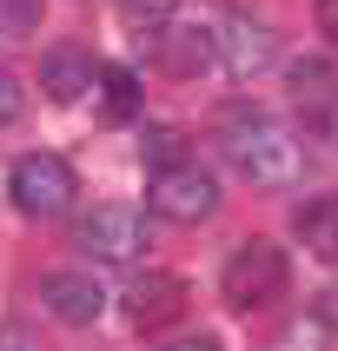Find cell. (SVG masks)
Wrapping results in <instances>:
<instances>
[{
    "instance_id": "obj_1",
    "label": "cell",
    "mask_w": 338,
    "mask_h": 351,
    "mask_svg": "<svg viewBox=\"0 0 338 351\" xmlns=\"http://www.w3.org/2000/svg\"><path fill=\"white\" fill-rule=\"evenodd\" d=\"M219 153L232 173H245L252 186H285L305 166V146L292 139V126H278L258 106H226L219 113Z\"/></svg>"
},
{
    "instance_id": "obj_2",
    "label": "cell",
    "mask_w": 338,
    "mask_h": 351,
    "mask_svg": "<svg viewBox=\"0 0 338 351\" xmlns=\"http://www.w3.org/2000/svg\"><path fill=\"white\" fill-rule=\"evenodd\" d=\"M285 285H292V265H285V252H278L272 239H245L226 258V272H219V298L232 312H265Z\"/></svg>"
},
{
    "instance_id": "obj_3",
    "label": "cell",
    "mask_w": 338,
    "mask_h": 351,
    "mask_svg": "<svg viewBox=\"0 0 338 351\" xmlns=\"http://www.w3.org/2000/svg\"><path fill=\"white\" fill-rule=\"evenodd\" d=\"M146 213L139 206H126V199H106V206H93V213H80L73 239H80V252H93L106 258V265H133L139 252H146Z\"/></svg>"
},
{
    "instance_id": "obj_4",
    "label": "cell",
    "mask_w": 338,
    "mask_h": 351,
    "mask_svg": "<svg viewBox=\"0 0 338 351\" xmlns=\"http://www.w3.org/2000/svg\"><path fill=\"white\" fill-rule=\"evenodd\" d=\"M213 53H219L226 73L258 80V73H272V66H278V34L258 14H245V7H226L219 27H213Z\"/></svg>"
},
{
    "instance_id": "obj_5",
    "label": "cell",
    "mask_w": 338,
    "mask_h": 351,
    "mask_svg": "<svg viewBox=\"0 0 338 351\" xmlns=\"http://www.w3.org/2000/svg\"><path fill=\"white\" fill-rule=\"evenodd\" d=\"M139 213L166 219V226H199V219L219 213V179L199 173L193 159L186 166H173V173H153V186H146V206Z\"/></svg>"
},
{
    "instance_id": "obj_6",
    "label": "cell",
    "mask_w": 338,
    "mask_h": 351,
    "mask_svg": "<svg viewBox=\"0 0 338 351\" xmlns=\"http://www.w3.org/2000/svg\"><path fill=\"white\" fill-rule=\"evenodd\" d=\"M7 193H14V206L27 219H60L67 206H73L80 179H73V166H67L60 153H27L14 166V179H7Z\"/></svg>"
},
{
    "instance_id": "obj_7",
    "label": "cell",
    "mask_w": 338,
    "mask_h": 351,
    "mask_svg": "<svg viewBox=\"0 0 338 351\" xmlns=\"http://www.w3.org/2000/svg\"><path fill=\"white\" fill-rule=\"evenodd\" d=\"M186 312V278L179 272H139L126 285V318H133L139 332H159V325H173Z\"/></svg>"
},
{
    "instance_id": "obj_8",
    "label": "cell",
    "mask_w": 338,
    "mask_h": 351,
    "mask_svg": "<svg viewBox=\"0 0 338 351\" xmlns=\"http://www.w3.org/2000/svg\"><path fill=\"white\" fill-rule=\"evenodd\" d=\"M40 305L60 318V325H93L106 312V292H99L93 272H47L40 278Z\"/></svg>"
},
{
    "instance_id": "obj_9",
    "label": "cell",
    "mask_w": 338,
    "mask_h": 351,
    "mask_svg": "<svg viewBox=\"0 0 338 351\" xmlns=\"http://www.w3.org/2000/svg\"><path fill=\"white\" fill-rule=\"evenodd\" d=\"M93 80H99V60L86 53V47H53V53L40 60V93L53 99V106H73V99L93 93Z\"/></svg>"
},
{
    "instance_id": "obj_10",
    "label": "cell",
    "mask_w": 338,
    "mask_h": 351,
    "mask_svg": "<svg viewBox=\"0 0 338 351\" xmlns=\"http://www.w3.org/2000/svg\"><path fill=\"white\" fill-rule=\"evenodd\" d=\"M153 60L166 66L173 80H193V73H213L219 66V53H213V27H159V47H153Z\"/></svg>"
},
{
    "instance_id": "obj_11",
    "label": "cell",
    "mask_w": 338,
    "mask_h": 351,
    "mask_svg": "<svg viewBox=\"0 0 338 351\" xmlns=\"http://www.w3.org/2000/svg\"><path fill=\"white\" fill-rule=\"evenodd\" d=\"M292 232H298V245H305L312 258L338 265V193L305 199V206H298V219H292Z\"/></svg>"
},
{
    "instance_id": "obj_12",
    "label": "cell",
    "mask_w": 338,
    "mask_h": 351,
    "mask_svg": "<svg viewBox=\"0 0 338 351\" xmlns=\"http://www.w3.org/2000/svg\"><path fill=\"white\" fill-rule=\"evenodd\" d=\"M292 99L305 106V119H318L325 126V113H338V80L325 60H298L292 66Z\"/></svg>"
},
{
    "instance_id": "obj_13",
    "label": "cell",
    "mask_w": 338,
    "mask_h": 351,
    "mask_svg": "<svg viewBox=\"0 0 338 351\" xmlns=\"http://www.w3.org/2000/svg\"><path fill=\"white\" fill-rule=\"evenodd\" d=\"M99 93H106V119H139V80H133V66H99V80H93Z\"/></svg>"
},
{
    "instance_id": "obj_14",
    "label": "cell",
    "mask_w": 338,
    "mask_h": 351,
    "mask_svg": "<svg viewBox=\"0 0 338 351\" xmlns=\"http://www.w3.org/2000/svg\"><path fill=\"white\" fill-rule=\"evenodd\" d=\"M139 159H146V173H173V166H186V133H173V126H146Z\"/></svg>"
},
{
    "instance_id": "obj_15",
    "label": "cell",
    "mask_w": 338,
    "mask_h": 351,
    "mask_svg": "<svg viewBox=\"0 0 338 351\" xmlns=\"http://www.w3.org/2000/svg\"><path fill=\"white\" fill-rule=\"evenodd\" d=\"M40 27V0H0V40H27Z\"/></svg>"
},
{
    "instance_id": "obj_16",
    "label": "cell",
    "mask_w": 338,
    "mask_h": 351,
    "mask_svg": "<svg viewBox=\"0 0 338 351\" xmlns=\"http://www.w3.org/2000/svg\"><path fill=\"white\" fill-rule=\"evenodd\" d=\"M272 351H325V332H318L312 318H298V325H285V338Z\"/></svg>"
},
{
    "instance_id": "obj_17",
    "label": "cell",
    "mask_w": 338,
    "mask_h": 351,
    "mask_svg": "<svg viewBox=\"0 0 338 351\" xmlns=\"http://www.w3.org/2000/svg\"><path fill=\"white\" fill-rule=\"evenodd\" d=\"M119 14H133V20H146V27H166V20L179 14V0H119Z\"/></svg>"
},
{
    "instance_id": "obj_18",
    "label": "cell",
    "mask_w": 338,
    "mask_h": 351,
    "mask_svg": "<svg viewBox=\"0 0 338 351\" xmlns=\"http://www.w3.org/2000/svg\"><path fill=\"white\" fill-rule=\"evenodd\" d=\"M20 106H27V93H20V80L0 66V126H14V119H20Z\"/></svg>"
},
{
    "instance_id": "obj_19",
    "label": "cell",
    "mask_w": 338,
    "mask_h": 351,
    "mask_svg": "<svg viewBox=\"0 0 338 351\" xmlns=\"http://www.w3.org/2000/svg\"><path fill=\"white\" fill-rule=\"evenodd\" d=\"M312 325L318 332H338V285H325V292L312 298Z\"/></svg>"
},
{
    "instance_id": "obj_20",
    "label": "cell",
    "mask_w": 338,
    "mask_h": 351,
    "mask_svg": "<svg viewBox=\"0 0 338 351\" xmlns=\"http://www.w3.org/2000/svg\"><path fill=\"white\" fill-rule=\"evenodd\" d=\"M318 27H325V40L338 47V0H318Z\"/></svg>"
},
{
    "instance_id": "obj_21",
    "label": "cell",
    "mask_w": 338,
    "mask_h": 351,
    "mask_svg": "<svg viewBox=\"0 0 338 351\" xmlns=\"http://www.w3.org/2000/svg\"><path fill=\"white\" fill-rule=\"evenodd\" d=\"M166 351H219V338L199 332V338H179V345H166Z\"/></svg>"
}]
</instances>
